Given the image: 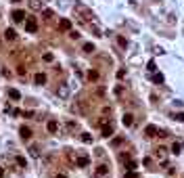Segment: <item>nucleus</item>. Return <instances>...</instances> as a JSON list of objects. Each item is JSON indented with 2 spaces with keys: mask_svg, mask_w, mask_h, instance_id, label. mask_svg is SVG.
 <instances>
[{
  "mask_svg": "<svg viewBox=\"0 0 184 178\" xmlns=\"http://www.w3.org/2000/svg\"><path fill=\"white\" fill-rule=\"evenodd\" d=\"M75 166H80V168H86L88 166V157H78V164Z\"/></svg>",
  "mask_w": 184,
  "mask_h": 178,
  "instance_id": "obj_13",
  "label": "nucleus"
},
{
  "mask_svg": "<svg viewBox=\"0 0 184 178\" xmlns=\"http://www.w3.org/2000/svg\"><path fill=\"white\" fill-rule=\"evenodd\" d=\"M15 161H17V166H21V168H25V166H27V159L23 157V155H17Z\"/></svg>",
  "mask_w": 184,
  "mask_h": 178,
  "instance_id": "obj_8",
  "label": "nucleus"
},
{
  "mask_svg": "<svg viewBox=\"0 0 184 178\" xmlns=\"http://www.w3.org/2000/svg\"><path fill=\"white\" fill-rule=\"evenodd\" d=\"M67 159L71 161V164H78V155H75L73 151H67Z\"/></svg>",
  "mask_w": 184,
  "mask_h": 178,
  "instance_id": "obj_10",
  "label": "nucleus"
},
{
  "mask_svg": "<svg viewBox=\"0 0 184 178\" xmlns=\"http://www.w3.org/2000/svg\"><path fill=\"white\" fill-rule=\"evenodd\" d=\"M46 128H48V132H57V130H59V122H55V120H50L48 124H46Z\"/></svg>",
  "mask_w": 184,
  "mask_h": 178,
  "instance_id": "obj_6",
  "label": "nucleus"
},
{
  "mask_svg": "<svg viewBox=\"0 0 184 178\" xmlns=\"http://www.w3.org/2000/svg\"><path fill=\"white\" fill-rule=\"evenodd\" d=\"M2 176H4V170H2V168H0V178H2Z\"/></svg>",
  "mask_w": 184,
  "mask_h": 178,
  "instance_id": "obj_19",
  "label": "nucleus"
},
{
  "mask_svg": "<svg viewBox=\"0 0 184 178\" xmlns=\"http://www.w3.org/2000/svg\"><path fill=\"white\" fill-rule=\"evenodd\" d=\"M19 134H21V138H23V141H29V138H32V130H29V126H21Z\"/></svg>",
  "mask_w": 184,
  "mask_h": 178,
  "instance_id": "obj_2",
  "label": "nucleus"
},
{
  "mask_svg": "<svg viewBox=\"0 0 184 178\" xmlns=\"http://www.w3.org/2000/svg\"><path fill=\"white\" fill-rule=\"evenodd\" d=\"M57 94H59V97H67V94H69V90H67V86H59V90H57Z\"/></svg>",
  "mask_w": 184,
  "mask_h": 178,
  "instance_id": "obj_11",
  "label": "nucleus"
},
{
  "mask_svg": "<svg viewBox=\"0 0 184 178\" xmlns=\"http://www.w3.org/2000/svg\"><path fill=\"white\" fill-rule=\"evenodd\" d=\"M29 9L40 11V9H42V0H29Z\"/></svg>",
  "mask_w": 184,
  "mask_h": 178,
  "instance_id": "obj_7",
  "label": "nucleus"
},
{
  "mask_svg": "<svg viewBox=\"0 0 184 178\" xmlns=\"http://www.w3.org/2000/svg\"><path fill=\"white\" fill-rule=\"evenodd\" d=\"M4 38H6V40H15V38H17V34H15V30H13V27H9V30L4 32Z\"/></svg>",
  "mask_w": 184,
  "mask_h": 178,
  "instance_id": "obj_9",
  "label": "nucleus"
},
{
  "mask_svg": "<svg viewBox=\"0 0 184 178\" xmlns=\"http://www.w3.org/2000/svg\"><path fill=\"white\" fill-rule=\"evenodd\" d=\"M59 27H61V30H71V23H69L67 19H63L61 23H59Z\"/></svg>",
  "mask_w": 184,
  "mask_h": 178,
  "instance_id": "obj_12",
  "label": "nucleus"
},
{
  "mask_svg": "<svg viewBox=\"0 0 184 178\" xmlns=\"http://www.w3.org/2000/svg\"><path fill=\"white\" fill-rule=\"evenodd\" d=\"M9 97H11L13 101H21V92L15 90V88H11V90H9Z\"/></svg>",
  "mask_w": 184,
  "mask_h": 178,
  "instance_id": "obj_5",
  "label": "nucleus"
},
{
  "mask_svg": "<svg viewBox=\"0 0 184 178\" xmlns=\"http://www.w3.org/2000/svg\"><path fill=\"white\" fill-rule=\"evenodd\" d=\"M23 19H25L23 11H13V21H23Z\"/></svg>",
  "mask_w": 184,
  "mask_h": 178,
  "instance_id": "obj_4",
  "label": "nucleus"
},
{
  "mask_svg": "<svg viewBox=\"0 0 184 178\" xmlns=\"http://www.w3.org/2000/svg\"><path fill=\"white\" fill-rule=\"evenodd\" d=\"M84 50H86V53H92V50H94V46H92V44H86Z\"/></svg>",
  "mask_w": 184,
  "mask_h": 178,
  "instance_id": "obj_17",
  "label": "nucleus"
},
{
  "mask_svg": "<svg viewBox=\"0 0 184 178\" xmlns=\"http://www.w3.org/2000/svg\"><path fill=\"white\" fill-rule=\"evenodd\" d=\"M25 71H27L25 65H19V67H17V74H19V76H25Z\"/></svg>",
  "mask_w": 184,
  "mask_h": 178,
  "instance_id": "obj_14",
  "label": "nucleus"
},
{
  "mask_svg": "<svg viewBox=\"0 0 184 178\" xmlns=\"http://www.w3.org/2000/svg\"><path fill=\"white\" fill-rule=\"evenodd\" d=\"M25 30H27L29 34H36V32H38V23H36L34 17H29V19L25 21Z\"/></svg>",
  "mask_w": 184,
  "mask_h": 178,
  "instance_id": "obj_1",
  "label": "nucleus"
},
{
  "mask_svg": "<svg viewBox=\"0 0 184 178\" xmlns=\"http://www.w3.org/2000/svg\"><path fill=\"white\" fill-rule=\"evenodd\" d=\"M55 178H65V176H61V174H59V176H55Z\"/></svg>",
  "mask_w": 184,
  "mask_h": 178,
  "instance_id": "obj_20",
  "label": "nucleus"
},
{
  "mask_svg": "<svg viewBox=\"0 0 184 178\" xmlns=\"http://www.w3.org/2000/svg\"><path fill=\"white\" fill-rule=\"evenodd\" d=\"M34 82H36V84H46V74H42V71L36 74V76H34Z\"/></svg>",
  "mask_w": 184,
  "mask_h": 178,
  "instance_id": "obj_3",
  "label": "nucleus"
},
{
  "mask_svg": "<svg viewBox=\"0 0 184 178\" xmlns=\"http://www.w3.org/2000/svg\"><path fill=\"white\" fill-rule=\"evenodd\" d=\"M88 78L94 82V80H98V74H96V71H90V74H88Z\"/></svg>",
  "mask_w": 184,
  "mask_h": 178,
  "instance_id": "obj_16",
  "label": "nucleus"
},
{
  "mask_svg": "<svg viewBox=\"0 0 184 178\" xmlns=\"http://www.w3.org/2000/svg\"><path fill=\"white\" fill-rule=\"evenodd\" d=\"M42 15H44V19H52V17H55V13H52V11H44Z\"/></svg>",
  "mask_w": 184,
  "mask_h": 178,
  "instance_id": "obj_15",
  "label": "nucleus"
},
{
  "mask_svg": "<svg viewBox=\"0 0 184 178\" xmlns=\"http://www.w3.org/2000/svg\"><path fill=\"white\" fill-rule=\"evenodd\" d=\"M13 2H19V0H13Z\"/></svg>",
  "mask_w": 184,
  "mask_h": 178,
  "instance_id": "obj_21",
  "label": "nucleus"
},
{
  "mask_svg": "<svg viewBox=\"0 0 184 178\" xmlns=\"http://www.w3.org/2000/svg\"><path fill=\"white\" fill-rule=\"evenodd\" d=\"M44 61H48V63H50V61H52V55H50V53H46V55H44Z\"/></svg>",
  "mask_w": 184,
  "mask_h": 178,
  "instance_id": "obj_18",
  "label": "nucleus"
}]
</instances>
